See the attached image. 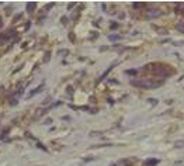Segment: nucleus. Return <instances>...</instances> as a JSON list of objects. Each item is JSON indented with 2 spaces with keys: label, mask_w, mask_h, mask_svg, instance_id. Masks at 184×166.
<instances>
[{
  "label": "nucleus",
  "mask_w": 184,
  "mask_h": 166,
  "mask_svg": "<svg viewBox=\"0 0 184 166\" xmlns=\"http://www.w3.org/2000/svg\"><path fill=\"white\" fill-rule=\"evenodd\" d=\"M132 86L136 87H142V89H155L163 85V80H155V79H141V80H131Z\"/></svg>",
  "instance_id": "obj_1"
},
{
  "label": "nucleus",
  "mask_w": 184,
  "mask_h": 166,
  "mask_svg": "<svg viewBox=\"0 0 184 166\" xmlns=\"http://www.w3.org/2000/svg\"><path fill=\"white\" fill-rule=\"evenodd\" d=\"M153 70V73L156 75V76H159V78L164 79V78H167L169 75H172V72L167 69V68H164V66H157V68H155V69H152Z\"/></svg>",
  "instance_id": "obj_2"
},
{
  "label": "nucleus",
  "mask_w": 184,
  "mask_h": 166,
  "mask_svg": "<svg viewBox=\"0 0 184 166\" xmlns=\"http://www.w3.org/2000/svg\"><path fill=\"white\" fill-rule=\"evenodd\" d=\"M162 14H163V11L160 10V9H149V10L145 13V17L149 18V20H152V18H157V17H160Z\"/></svg>",
  "instance_id": "obj_3"
},
{
  "label": "nucleus",
  "mask_w": 184,
  "mask_h": 166,
  "mask_svg": "<svg viewBox=\"0 0 184 166\" xmlns=\"http://www.w3.org/2000/svg\"><path fill=\"white\" fill-rule=\"evenodd\" d=\"M176 30L184 34V18H181V20H179L176 23Z\"/></svg>",
  "instance_id": "obj_4"
},
{
  "label": "nucleus",
  "mask_w": 184,
  "mask_h": 166,
  "mask_svg": "<svg viewBox=\"0 0 184 166\" xmlns=\"http://www.w3.org/2000/svg\"><path fill=\"white\" fill-rule=\"evenodd\" d=\"M176 13L184 14V3H177L176 4Z\"/></svg>",
  "instance_id": "obj_5"
},
{
  "label": "nucleus",
  "mask_w": 184,
  "mask_h": 166,
  "mask_svg": "<svg viewBox=\"0 0 184 166\" xmlns=\"http://www.w3.org/2000/svg\"><path fill=\"white\" fill-rule=\"evenodd\" d=\"M145 163L148 166H153V165H156V163H159V161L157 159H151V161H146Z\"/></svg>",
  "instance_id": "obj_6"
},
{
  "label": "nucleus",
  "mask_w": 184,
  "mask_h": 166,
  "mask_svg": "<svg viewBox=\"0 0 184 166\" xmlns=\"http://www.w3.org/2000/svg\"><path fill=\"white\" fill-rule=\"evenodd\" d=\"M27 7H28V10H30V13H33V9L34 7H35V4H33V3H28V4H27Z\"/></svg>",
  "instance_id": "obj_7"
},
{
  "label": "nucleus",
  "mask_w": 184,
  "mask_h": 166,
  "mask_svg": "<svg viewBox=\"0 0 184 166\" xmlns=\"http://www.w3.org/2000/svg\"><path fill=\"white\" fill-rule=\"evenodd\" d=\"M132 6H134V9H139V7H142L143 4H142V3H134Z\"/></svg>",
  "instance_id": "obj_8"
},
{
  "label": "nucleus",
  "mask_w": 184,
  "mask_h": 166,
  "mask_svg": "<svg viewBox=\"0 0 184 166\" xmlns=\"http://www.w3.org/2000/svg\"><path fill=\"white\" fill-rule=\"evenodd\" d=\"M148 101H149L151 104H157V100L156 99H148Z\"/></svg>",
  "instance_id": "obj_9"
},
{
  "label": "nucleus",
  "mask_w": 184,
  "mask_h": 166,
  "mask_svg": "<svg viewBox=\"0 0 184 166\" xmlns=\"http://www.w3.org/2000/svg\"><path fill=\"white\" fill-rule=\"evenodd\" d=\"M111 28H112V30L118 28V24H117V23H112V24H111Z\"/></svg>",
  "instance_id": "obj_10"
},
{
  "label": "nucleus",
  "mask_w": 184,
  "mask_h": 166,
  "mask_svg": "<svg viewBox=\"0 0 184 166\" xmlns=\"http://www.w3.org/2000/svg\"><path fill=\"white\" fill-rule=\"evenodd\" d=\"M180 145L183 146V145H184V141H177V142H176V146H180Z\"/></svg>",
  "instance_id": "obj_11"
},
{
  "label": "nucleus",
  "mask_w": 184,
  "mask_h": 166,
  "mask_svg": "<svg viewBox=\"0 0 184 166\" xmlns=\"http://www.w3.org/2000/svg\"><path fill=\"white\" fill-rule=\"evenodd\" d=\"M118 35H110V40H118Z\"/></svg>",
  "instance_id": "obj_12"
},
{
  "label": "nucleus",
  "mask_w": 184,
  "mask_h": 166,
  "mask_svg": "<svg viewBox=\"0 0 184 166\" xmlns=\"http://www.w3.org/2000/svg\"><path fill=\"white\" fill-rule=\"evenodd\" d=\"M127 73H129V75H135V73H136V70H128Z\"/></svg>",
  "instance_id": "obj_13"
},
{
  "label": "nucleus",
  "mask_w": 184,
  "mask_h": 166,
  "mask_svg": "<svg viewBox=\"0 0 184 166\" xmlns=\"http://www.w3.org/2000/svg\"><path fill=\"white\" fill-rule=\"evenodd\" d=\"M62 21H63V24H67V18H65V17H62Z\"/></svg>",
  "instance_id": "obj_14"
},
{
  "label": "nucleus",
  "mask_w": 184,
  "mask_h": 166,
  "mask_svg": "<svg viewBox=\"0 0 184 166\" xmlns=\"http://www.w3.org/2000/svg\"><path fill=\"white\" fill-rule=\"evenodd\" d=\"M0 27H1V18H0Z\"/></svg>",
  "instance_id": "obj_15"
}]
</instances>
